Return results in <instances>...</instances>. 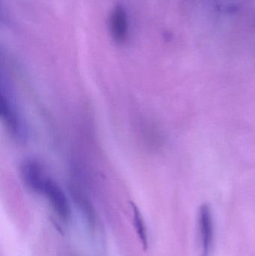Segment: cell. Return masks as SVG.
Wrapping results in <instances>:
<instances>
[{"label": "cell", "instance_id": "obj_1", "mask_svg": "<svg viewBox=\"0 0 255 256\" xmlns=\"http://www.w3.org/2000/svg\"><path fill=\"white\" fill-rule=\"evenodd\" d=\"M0 112L9 134L16 141L26 140L25 123L16 102V94L8 78H0Z\"/></svg>", "mask_w": 255, "mask_h": 256}, {"label": "cell", "instance_id": "obj_2", "mask_svg": "<svg viewBox=\"0 0 255 256\" xmlns=\"http://www.w3.org/2000/svg\"><path fill=\"white\" fill-rule=\"evenodd\" d=\"M40 194H43L49 201L55 214L64 222L70 219V207L68 200L59 185L48 177L42 188Z\"/></svg>", "mask_w": 255, "mask_h": 256}, {"label": "cell", "instance_id": "obj_3", "mask_svg": "<svg viewBox=\"0 0 255 256\" xmlns=\"http://www.w3.org/2000/svg\"><path fill=\"white\" fill-rule=\"evenodd\" d=\"M20 174L25 186L33 192L40 194L48 176L43 166L35 160H27L20 167Z\"/></svg>", "mask_w": 255, "mask_h": 256}, {"label": "cell", "instance_id": "obj_4", "mask_svg": "<svg viewBox=\"0 0 255 256\" xmlns=\"http://www.w3.org/2000/svg\"><path fill=\"white\" fill-rule=\"evenodd\" d=\"M109 26L111 36L115 43H125L128 36V20L127 12L121 4H117L111 12Z\"/></svg>", "mask_w": 255, "mask_h": 256}, {"label": "cell", "instance_id": "obj_5", "mask_svg": "<svg viewBox=\"0 0 255 256\" xmlns=\"http://www.w3.org/2000/svg\"><path fill=\"white\" fill-rule=\"evenodd\" d=\"M199 226L202 245V256H208L212 246L214 225L211 208L207 204H203L199 210Z\"/></svg>", "mask_w": 255, "mask_h": 256}, {"label": "cell", "instance_id": "obj_6", "mask_svg": "<svg viewBox=\"0 0 255 256\" xmlns=\"http://www.w3.org/2000/svg\"><path fill=\"white\" fill-rule=\"evenodd\" d=\"M131 206L133 212V224L136 234L139 236L144 250H147L148 248V238L145 220L137 206L134 203H131Z\"/></svg>", "mask_w": 255, "mask_h": 256}]
</instances>
